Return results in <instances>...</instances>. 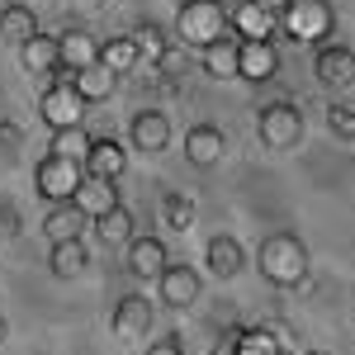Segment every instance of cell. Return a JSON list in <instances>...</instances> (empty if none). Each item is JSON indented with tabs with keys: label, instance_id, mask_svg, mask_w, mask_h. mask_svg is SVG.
I'll return each mask as SVG.
<instances>
[{
	"label": "cell",
	"instance_id": "cell-33",
	"mask_svg": "<svg viewBox=\"0 0 355 355\" xmlns=\"http://www.w3.org/2000/svg\"><path fill=\"white\" fill-rule=\"evenodd\" d=\"M147 355H185V346H180L175 336H166V341H152V346H147Z\"/></svg>",
	"mask_w": 355,
	"mask_h": 355
},
{
	"label": "cell",
	"instance_id": "cell-10",
	"mask_svg": "<svg viewBox=\"0 0 355 355\" xmlns=\"http://www.w3.org/2000/svg\"><path fill=\"white\" fill-rule=\"evenodd\" d=\"M157 299H162L166 308H190V303L199 299V270H194V266H166V270L157 275Z\"/></svg>",
	"mask_w": 355,
	"mask_h": 355
},
{
	"label": "cell",
	"instance_id": "cell-3",
	"mask_svg": "<svg viewBox=\"0 0 355 355\" xmlns=\"http://www.w3.org/2000/svg\"><path fill=\"white\" fill-rule=\"evenodd\" d=\"M223 33H227V10H223L218 0H185V5H180V15H175V38H180L190 53L209 48Z\"/></svg>",
	"mask_w": 355,
	"mask_h": 355
},
{
	"label": "cell",
	"instance_id": "cell-8",
	"mask_svg": "<svg viewBox=\"0 0 355 355\" xmlns=\"http://www.w3.org/2000/svg\"><path fill=\"white\" fill-rule=\"evenodd\" d=\"M152 318H157V308L147 294H123V299L114 303V336L119 341H142L147 331H152Z\"/></svg>",
	"mask_w": 355,
	"mask_h": 355
},
{
	"label": "cell",
	"instance_id": "cell-29",
	"mask_svg": "<svg viewBox=\"0 0 355 355\" xmlns=\"http://www.w3.org/2000/svg\"><path fill=\"white\" fill-rule=\"evenodd\" d=\"M128 38L137 43V53H142V57H152V62H157V57L166 53V43H171V38L162 33V24H137L133 33H128Z\"/></svg>",
	"mask_w": 355,
	"mask_h": 355
},
{
	"label": "cell",
	"instance_id": "cell-21",
	"mask_svg": "<svg viewBox=\"0 0 355 355\" xmlns=\"http://www.w3.org/2000/svg\"><path fill=\"white\" fill-rule=\"evenodd\" d=\"M85 227H90V218L76 209V199H67V204H53V209H48L43 237H48V242H71V237H81Z\"/></svg>",
	"mask_w": 355,
	"mask_h": 355
},
{
	"label": "cell",
	"instance_id": "cell-2",
	"mask_svg": "<svg viewBox=\"0 0 355 355\" xmlns=\"http://www.w3.org/2000/svg\"><path fill=\"white\" fill-rule=\"evenodd\" d=\"M275 19L294 43H308V48H322L331 38V28H336V15H331L327 0H289Z\"/></svg>",
	"mask_w": 355,
	"mask_h": 355
},
{
	"label": "cell",
	"instance_id": "cell-34",
	"mask_svg": "<svg viewBox=\"0 0 355 355\" xmlns=\"http://www.w3.org/2000/svg\"><path fill=\"white\" fill-rule=\"evenodd\" d=\"M19 123H0V142H10V147H15V142H19Z\"/></svg>",
	"mask_w": 355,
	"mask_h": 355
},
{
	"label": "cell",
	"instance_id": "cell-32",
	"mask_svg": "<svg viewBox=\"0 0 355 355\" xmlns=\"http://www.w3.org/2000/svg\"><path fill=\"white\" fill-rule=\"evenodd\" d=\"M19 232H24L19 209H15V204H0V237H19Z\"/></svg>",
	"mask_w": 355,
	"mask_h": 355
},
{
	"label": "cell",
	"instance_id": "cell-1",
	"mask_svg": "<svg viewBox=\"0 0 355 355\" xmlns=\"http://www.w3.org/2000/svg\"><path fill=\"white\" fill-rule=\"evenodd\" d=\"M256 270L275 289H299L303 279H308V246H303V237L270 232L266 242L256 246Z\"/></svg>",
	"mask_w": 355,
	"mask_h": 355
},
{
	"label": "cell",
	"instance_id": "cell-23",
	"mask_svg": "<svg viewBox=\"0 0 355 355\" xmlns=\"http://www.w3.org/2000/svg\"><path fill=\"white\" fill-rule=\"evenodd\" d=\"M71 85H76V95H81L85 105H100V100H110L119 76H114L110 67H100V62H90L81 71H71Z\"/></svg>",
	"mask_w": 355,
	"mask_h": 355
},
{
	"label": "cell",
	"instance_id": "cell-9",
	"mask_svg": "<svg viewBox=\"0 0 355 355\" xmlns=\"http://www.w3.org/2000/svg\"><path fill=\"white\" fill-rule=\"evenodd\" d=\"M279 71V53H275L270 38H242L237 48V76L242 81H275Z\"/></svg>",
	"mask_w": 355,
	"mask_h": 355
},
{
	"label": "cell",
	"instance_id": "cell-14",
	"mask_svg": "<svg viewBox=\"0 0 355 355\" xmlns=\"http://www.w3.org/2000/svg\"><path fill=\"white\" fill-rule=\"evenodd\" d=\"M133 147L137 152H147V157H157L171 147V119L162 110H142L133 114Z\"/></svg>",
	"mask_w": 355,
	"mask_h": 355
},
{
	"label": "cell",
	"instance_id": "cell-28",
	"mask_svg": "<svg viewBox=\"0 0 355 355\" xmlns=\"http://www.w3.org/2000/svg\"><path fill=\"white\" fill-rule=\"evenodd\" d=\"M194 223V199L190 194H162V227H171V232H190Z\"/></svg>",
	"mask_w": 355,
	"mask_h": 355
},
{
	"label": "cell",
	"instance_id": "cell-4",
	"mask_svg": "<svg viewBox=\"0 0 355 355\" xmlns=\"http://www.w3.org/2000/svg\"><path fill=\"white\" fill-rule=\"evenodd\" d=\"M256 137L266 152H289L303 142V110L289 105V100H275L266 110L256 114Z\"/></svg>",
	"mask_w": 355,
	"mask_h": 355
},
{
	"label": "cell",
	"instance_id": "cell-25",
	"mask_svg": "<svg viewBox=\"0 0 355 355\" xmlns=\"http://www.w3.org/2000/svg\"><path fill=\"white\" fill-rule=\"evenodd\" d=\"M90 223H95V237H100L105 246H128L137 237L133 232V214H128L123 204H114L110 214H100V218H90Z\"/></svg>",
	"mask_w": 355,
	"mask_h": 355
},
{
	"label": "cell",
	"instance_id": "cell-36",
	"mask_svg": "<svg viewBox=\"0 0 355 355\" xmlns=\"http://www.w3.org/2000/svg\"><path fill=\"white\" fill-rule=\"evenodd\" d=\"M5 336H10V322H5V318H0V346H5Z\"/></svg>",
	"mask_w": 355,
	"mask_h": 355
},
{
	"label": "cell",
	"instance_id": "cell-31",
	"mask_svg": "<svg viewBox=\"0 0 355 355\" xmlns=\"http://www.w3.org/2000/svg\"><path fill=\"white\" fill-rule=\"evenodd\" d=\"M185 67H190V48H185L180 38H171V43H166V53L157 57V71H162V76H180Z\"/></svg>",
	"mask_w": 355,
	"mask_h": 355
},
{
	"label": "cell",
	"instance_id": "cell-19",
	"mask_svg": "<svg viewBox=\"0 0 355 355\" xmlns=\"http://www.w3.org/2000/svg\"><path fill=\"white\" fill-rule=\"evenodd\" d=\"M237 48H242V38H214L209 48H199V67H204V76H214V81H232L237 76Z\"/></svg>",
	"mask_w": 355,
	"mask_h": 355
},
{
	"label": "cell",
	"instance_id": "cell-13",
	"mask_svg": "<svg viewBox=\"0 0 355 355\" xmlns=\"http://www.w3.org/2000/svg\"><path fill=\"white\" fill-rule=\"evenodd\" d=\"M85 175H105V180H119L128 171V152L119 137H90V152H85Z\"/></svg>",
	"mask_w": 355,
	"mask_h": 355
},
{
	"label": "cell",
	"instance_id": "cell-7",
	"mask_svg": "<svg viewBox=\"0 0 355 355\" xmlns=\"http://www.w3.org/2000/svg\"><path fill=\"white\" fill-rule=\"evenodd\" d=\"M313 76L327 90H351L355 85V53L346 43H322L318 57H313Z\"/></svg>",
	"mask_w": 355,
	"mask_h": 355
},
{
	"label": "cell",
	"instance_id": "cell-18",
	"mask_svg": "<svg viewBox=\"0 0 355 355\" xmlns=\"http://www.w3.org/2000/svg\"><path fill=\"white\" fill-rule=\"evenodd\" d=\"M114 204H123V199H119V180H105V175H85V180H81V190H76V209H81L85 218L110 214Z\"/></svg>",
	"mask_w": 355,
	"mask_h": 355
},
{
	"label": "cell",
	"instance_id": "cell-16",
	"mask_svg": "<svg viewBox=\"0 0 355 355\" xmlns=\"http://www.w3.org/2000/svg\"><path fill=\"white\" fill-rule=\"evenodd\" d=\"M166 266H171V256H166L162 237H133V242H128V270H133L137 279H157Z\"/></svg>",
	"mask_w": 355,
	"mask_h": 355
},
{
	"label": "cell",
	"instance_id": "cell-24",
	"mask_svg": "<svg viewBox=\"0 0 355 355\" xmlns=\"http://www.w3.org/2000/svg\"><path fill=\"white\" fill-rule=\"evenodd\" d=\"M85 266H90V251H85L81 237L53 242V251H48V270H53L57 279H76V275H85Z\"/></svg>",
	"mask_w": 355,
	"mask_h": 355
},
{
	"label": "cell",
	"instance_id": "cell-22",
	"mask_svg": "<svg viewBox=\"0 0 355 355\" xmlns=\"http://www.w3.org/2000/svg\"><path fill=\"white\" fill-rule=\"evenodd\" d=\"M33 33H38V15L28 10L24 0H10V5L0 10V43H10V48H24Z\"/></svg>",
	"mask_w": 355,
	"mask_h": 355
},
{
	"label": "cell",
	"instance_id": "cell-30",
	"mask_svg": "<svg viewBox=\"0 0 355 355\" xmlns=\"http://www.w3.org/2000/svg\"><path fill=\"white\" fill-rule=\"evenodd\" d=\"M327 133L341 137V142H355V110L351 105H341V100L327 105Z\"/></svg>",
	"mask_w": 355,
	"mask_h": 355
},
{
	"label": "cell",
	"instance_id": "cell-5",
	"mask_svg": "<svg viewBox=\"0 0 355 355\" xmlns=\"http://www.w3.org/2000/svg\"><path fill=\"white\" fill-rule=\"evenodd\" d=\"M38 119L48 123V128H76L85 119V100L76 95V85H71V71L67 67H57L53 71V85L43 90V100H38Z\"/></svg>",
	"mask_w": 355,
	"mask_h": 355
},
{
	"label": "cell",
	"instance_id": "cell-20",
	"mask_svg": "<svg viewBox=\"0 0 355 355\" xmlns=\"http://www.w3.org/2000/svg\"><path fill=\"white\" fill-rule=\"evenodd\" d=\"M204 266L218 275V279H232V275H242L246 266V251L237 237H227V232H218V237H209V251H204Z\"/></svg>",
	"mask_w": 355,
	"mask_h": 355
},
{
	"label": "cell",
	"instance_id": "cell-37",
	"mask_svg": "<svg viewBox=\"0 0 355 355\" xmlns=\"http://www.w3.org/2000/svg\"><path fill=\"white\" fill-rule=\"evenodd\" d=\"M218 5H223V10H232V5H237V0H218Z\"/></svg>",
	"mask_w": 355,
	"mask_h": 355
},
{
	"label": "cell",
	"instance_id": "cell-26",
	"mask_svg": "<svg viewBox=\"0 0 355 355\" xmlns=\"http://www.w3.org/2000/svg\"><path fill=\"white\" fill-rule=\"evenodd\" d=\"M137 62H142V53H137V43L128 38V33H119V38H105V43H100V67H110L114 76H128Z\"/></svg>",
	"mask_w": 355,
	"mask_h": 355
},
{
	"label": "cell",
	"instance_id": "cell-17",
	"mask_svg": "<svg viewBox=\"0 0 355 355\" xmlns=\"http://www.w3.org/2000/svg\"><path fill=\"white\" fill-rule=\"evenodd\" d=\"M19 67H24L28 76H53L57 67H62V53H57V38L53 33H33L24 48H19Z\"/></svg>",
	"mask_w": 355,
	"mask_h": 355
},
{
	"label": "cell",
	"instance_id": "cell-27",
	"mask_svg": "<svg viewBox=\"0 0 355 355\" xmlns=\"http://www.w3.org/2000/svg\"><path fill=\"white\" fill-rule=\"evenodd\" d=\"M48 152H53V157H67V162H85V152H90V133H85L81 123H76V128H53Z\"/></svg>",
	"mask_w": 355,
	"mask_h": 355
},
{
	"label": "cell",
	"instance_id": "cell-15",
	"mask_svg": "<svg viewBox=\"0 0 355 355\" xmlns=\"http://www.w3.org/2000/svg\"><path fill=\"white\" fill-rule=\"evenodd\" d=\"M57 53L67 71H81L90 62H100V38L90 28H67V33H57Z\"/></svg>",
	"mask_w": 355,
	"mask_h": 355
},
{
	"label": "cell",
	"instance_id": "cell-6",
	"mask_svg": "<svg viewBox=\"0 0 355 355\" xmlns=\"http://www.w3.org/2000/svg\"><path fill=\"white\" fill-rule=\"evenodd\" d=\"M85 180V166L81 162H67V157H43V162L33 166V190L43 194L48 204H67V199H76Z\"/></svg>",
	"mask_w": 355,
	"mask_h": 355
},
{
	"label": "cell",
	"instance_id": "cell-12",
	"mask_svg": "<svg viewBox=\"0 0 355 355\" xmlns=\"http://www.w3.org/2000/svg\"><path fill=\"white\" fill-rule=\"evenodd\" d=\"M275 10L266 5H256V0H237L232 10H227V28L237 33V38H275Z\"/></svg>",
	"mask_w": 355,
	"mask_h": 355
},
{
	"label": "cell",
	"instance_id": "cell-11",
	"mask_svg": "<svg viewBox=\"0 0 355 355\" xmlns=\"http://www.w3.org/2000/svg\"><path fill=\"white\" fill-rule=\"evenodd\" d=\"M223 152H227V133L223 128H214V123H194L190 133H185V162L190 166H218Z\"/></svg>",
	"mask_w": 355,
	"mask_h": 355
},
{
	"label": "cell",
	"instance_id": "cell-35",
	"mask_svg": "<svg viewBox=\"0 0 355 355\" xmlns=\"http://www.w3.org/2000/svg\"><path fill=\"white\" fill-rule=\"evenodd\" d=\"M256 5H266V10H275V15H279V10H284L289 0H256Z\"/></svg>",
	"mask_w": 355,
	"mask_h": 355
},
{
	"label": "cell",
	"instance_id": "cell-38",
	"mask_svg": "<svg viewBox=\"0 0 355 355\" xmlns=\"http://www.w3.org/2000/svg\"><path fill=\"white\" fill-rule=\"evenodd\" d=\"M303 355H322V351H303Z\"/></svg>",
	"mask_w": 355,
	"mask_h": 355
}]
</instances>
